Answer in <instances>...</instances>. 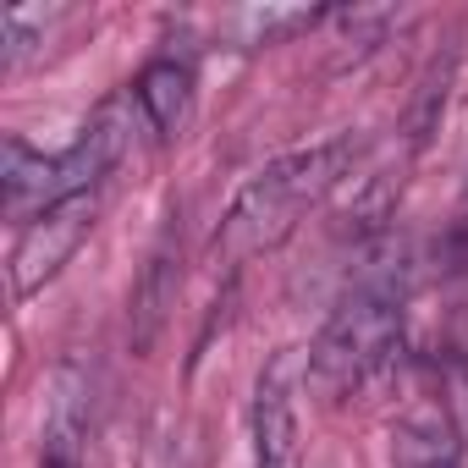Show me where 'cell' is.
<instances>
[{"label":"cell","instance_id":"5b68a950","mask_svg":"<svg viewBox=\"0 0 468 468\" xmlns=\"http://www.w3.org/2000/svg\"><path fill=\"white\" fill-rule=\"evenodd\" d=\"M292 353L271 358L254 391V468H303V430L292 397Z\"/></svg>","mask_w":468,"mask_h":468},{"label":"cell","instance_id":"8992f818","mask_svg":"<svg viewBox=\"0 0 468 468\" xmlns=\"http://www.w3.org/2000/svg\"><path fill=\"white\" fill-rule=\"evenodd\" d=\"M391 468H463V441L441 402H419L397 419Z\"/></svg>","mask_w":468,"mask_h":468},{"label":"cell","instance_id":"52a82bcc","mask_svg":"<svg viewBox=\"0 0 468 468\" xmlns=\"http://www.w3.org/2000/svg\"><path fill=\"white\" fill-rule=\"evenodd\" d=\"M83 430H89V380L78 369H61L45 402L39 468H83Z\"/></svg>","mask_w":468,"mask_h":468},{"label":"cell","instance_id":"9c48e42d","mask_svg":"<svg viewBox=\"0 0 468 468\" xmlns=\"http://www.w3.org/2000/svg\"><path fill=\"white\" fill-rule=\"evenodd\" d=\"M176 298V282H171V260H154L149 271H144V282H138V292H133V314L144 320L138 325V347H149V336H154V325L165 320V303Z\"/></svg>","mask_w":468,"mask_h":468},{"label":"cell","instance_id":"ba28073f","mask_svg":"<svg viewBox=\"0 0 468 468\" xmlns=\"http://www.w3.org/2000/svg\"><path fill=\"white\" fill-rule=\"evenodd\" d=\"M133 94H138V105H144L149 133L176 138V133L187 127V116H193V67L176 61V56H160V61H149V67L138 72Z\"/></svg>","mask_w":468,"mask_h":468},{"label":"cell","instance_id":"30bf717a","mask_svg":"<svg viewBox=\"0 0 468 468\" xmlns=\"http://www.w3.org/2000/svg\"><path fill=\"white\" fill-rule=\"evenodd\" d=\"M446 83H452V56H446V61H430V72H424V83H419V94H413V116H408V138H413V149H419V144L430 138V127L441 122Z\"/></svg>","mask_w":468,"mask_h":468},{"label":"cell","instance_id":"6da1fadb","mask_svg":"<svg viewBox=\"0 0 468 468\" xmlns=\"http://www.w3.org/2000/svg\"><path fill=\"white\" fill-rule=\"evenodd\" d=\"M353 160H358V138L342 133V138H325V144H309V149H292V154L260 165L238 187V198H231V209L215 231V265L220 260L243 265V260L287 243L298 220L347 182Z\"/></svg>","mask_w":468,"mask_h":468},{"label":"cell","instance_id":"3957f363","mask_svg":"<svg viewBox=\"0 0 468 468\" xmlns=\"http://www.w3.org/2000/svg\"><path fill=\"white\" fill-rule=\"evenodd\" d=\"M138 122H144L138 94H133V89H127V94H111V100L83 122V133L72 138V149L50 154V204L78 198V193H94V187L122 165V154L133 149V127H138Z\"/></svg>","mask_w":468,"mask_h":468},{"label":"cell","instance_id":"7a4b0ae2","mask_svg":"<svg viewBox=\"0 0 468 468\" xmlns=\"http://www.w3.org/2000/svg\"><path fill=\"white\" fill-rule=\"evenodd\" d=\"M397 342H402V298H397V287L364 282V287H353L342 298V309L314 336L303 380L314 386V397L342 402L391 364Z\"/></svg>","mask_w":468,"mask_h":468},{"label":"cell","instance_id":"277c9868","mask_svg":"<svg viewBox=\"0 0 468 468\" xmlns=\"http://www.w3.org/2000/svg\"><path fill=\"white\" fill-rule=\"evenodd\" d=\"M94 215H100V193H78V198H61L45 215L23 220L17 249H12V292L17 298H34L50 276H61V265L94 231Z\"/></svg>","mask_w":468,"mask_h":468}]
</instances>
